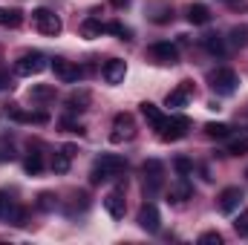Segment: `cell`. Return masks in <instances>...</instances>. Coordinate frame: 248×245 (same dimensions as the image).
<instances>
[{"instance_id":"cell-1","label":"cell","mask_w":248,"mask_h":245,"mask_svg":"<svg viewBox=\"0 0 248 245\" xmlns=\"http://www.w3.org/2000/svg\"><path fill=\"white\" fill-rule=\"evenodd\" d=\"M124 170H127V162H124L122 156H116V153H104L101 159H95L93 173H90V182H93V184L110 182V179L122 176Z\"/></svg>"},{"instance_id":"cell-2","label":"cell","mask_w":248,"mask_h":245,"mask_svg":"<svg viewBox=\"0 0 248 245\" xmlns=\"http://www.w3.org/2000/svg\"><path fill=\"white\" fill-rule=\"evenodd\" d=\"M208 81H211V90H214L217 95H231V92L237 90V84H240L237 72L228 69V66H217V69L208 75Z\"/></svg>"},{"instance_id":"cell-3","label":"cell","mask_w":248,"mask_h":245,"mask_svg":"<svg viewBox=\"0 0 248 245\" xmlns=\"http://www.w3.org/2000/svg\"><path fill=\"white\" fill-rule=\"evenodd\" d=\"M32 23H35V29H38L41 35H49V38H55V35L63 29L61 17H58L52 9H46V6H41V9L32 12Z\"/></svg>"},{"instance_id":"cell-4","label":"cell","mask_w":248,"mask_h":245,"mask_svg":"<svg viewBox=\"0 0 248 245\" xmlns=\"http://www.w3.org/2000/svg\"><path fill=\"white\" fill-rule=\"evenodd\" d=\"M159 130V138L162 141H179V138H185L187 130H190V122H187V116H165V122L156 127Z\"/></svg>"},{"instance_id":"cell-5","label":"cell","mask_w":248,"mask_h":245,"mask_svg":"<svg viewBox=\"0 0 248 245\" xmlns=\"http://www.w3.org/2000/svg\"><path fill=\"white\" fill-rule=\"evenodd\" d=\"M44 69H46V55H44V52H38V49L23 52V55L15 61V72H17V75H23V78L38 75V72H44Z\"/></svg>"},{"instance_id":"cell-6","label":"cell","mask_w":248,"mask_h":245,"mask_svg":"<svg viewBox=\"0 0 248 245\" xmlns=\"http://www.w3.org/2000/svg\"><path fill=\"white\" fill-rule=\"evenodd\" d=\"M136 136V119L130 113H119L113 119V133H110V141L113 144H122V141H130Z\"/></svg>"},{"instance_id":"cell-7","label":"cell","mask_w":248,"mask_h":245,"mask_svg":"<svg viewBox=\"0 0 248 245\" xmlns=\"http://www.w3.org/2000/svg\"><path fill=\"white\" fill-rule=\"evenodd\" d=\"M165 184V165L159 159H147L144 162V190L147 193H159Z\"/></svg>"},{"instance_id":"cell-8","label":"cell","mask_w":248,"mask_h":245,"mask_svg":"<svg viewBox=\"0 0 248 245\" xmlns=\"http://www.w3.org/2000/svg\"><path fill=\"white\" fill-rule=\"evenodd\" d=\"M147 55H150L156 63H165V66H173V63L179 61V49H176L173 44H168V41L153 44V46L147 49Z\"/></svg>"},{"instance_id":"cell-9","label":"cell","mask_w":248,"mask_h":245,"mask_svg":"<svg viewBox=\"0 0 248 245\" xmlns=\"http://www.w3.org/2000/svg\"><path fill=\"white\" fill-rule=\"evenodd\" d=\"M139 225L147 231V234H156L162 228V216H159V208L153 202H144L141 211H139Z\"/></svg>"},{"instance_id":"cell-10","label":"cell","mask_w":248,"mask_h":245,"mask_svg":"<svg viewBox=\"0 0 248 245\" xmlns=\"http://www.w3.org/2000/svg\"><path fill=\"white\" fill-rule=\"evenodd\" d=\"M52 72H55V78L63 81V84H75L81 78V66L72 63V61H63V58H55L52 61Z\"/></svg>"},{"instance_id":"cell-11","label":"cell","mask_w":248,"mask_h":245,"mask_svg":"<svg viewBox=\"0 0 248 245\" xmlns=\"http://www.w3.org/2000/svg\"><path fill=\"white\" fill-rule=\"evenodd\" d=\"M217 205H219L222 214H234V211L243 205V190H240V187H225V190L219 193V202H217Z\"/></svg>"},{"instance_id":"cell-12","label":"cell","mask_w":248,"mask_h":245,"mask_svg":"<svg viewBox=\"0 0 248 245\" xmlns=\"http://www.w3.org/2000/svg\"><path fill=\"white\" fill-rule=\"evenodd\" d=\"M101 75H104L107 84H122L124 75H127V63L119 61V58H110V61L101 66Z\"/></svg>"},{"instance_id":"cell-13","label":"cell","mask_w":248,"mask_h":245,"mask_svg":"<svg viewBox=\"0 0 248 245\" xmlns=\"http://www.w3.org/2000/svg\"><path fill=\"white\" fill-rule=\"evenodd\" d=\"M193 95V84L190 81H182L173 92H168V98H165V104L168 107H173V110H179V107H185L187 104V98Z\"/></svg>"},{"instance_id":"cell-14","label":"cell","mask_w":248,"mask_h":245,"mask_svg":"<svg viewBox=\"0 0 248 245\" xmlns=\"http://www.w3.org/2000/svg\"><path fill=\"white\" fill-rule=\"evenodd\" d=\"M187 20H190L193 26H205V23L211 20V9H208L205 3H190V6H187Z\"/></svg>"},{"instance_id":"cell-15","label":"cell","mask_w":248,"mask_h":245,"mask_svg":"<svg viewBox=\"0 0 248 245\" xmlns=\"http://www.w3.org/2000/svg\"><path fill=\"white\" fill-rule=\"evenodd\" d=\"M104 208H107V214L113 216V219H122L124 216V196L119 190H113V193H107V199H104Z\"/></svg>"},{"instance_id":"cell-16","label":"cell","mask_w":248,"mask_h":245,"mask_svg":"<svg viewBox=\"0 0 248 245\" xmlns=\"http://www.w3.org/2000/svg\"><path fill=\"white\" fill-rule=\"evenodd\" d=\"M202 46H205L211 55H217V58L225 55V38H222V35H205V38H202Z\"/></svg>"},{"instance_id":"cell-17","label":"cell","mask_w":248,"mask_h":245,"mask_svg":"<svg viewBox=\"0 0 248 245\" xmlns=\"http://www.w3.org/2000/svg\"><path fill=\"white\" fill-rule=\"evenodd\" d=\"M20 23H23V12H20V9H0V26L17 29Z\"/></svg>"},{"instance_id":"cell-18","label":"cell","mask_w":248,"mask_h":245,"mask_svg":"<svg viewBox=\"0 0 248 245\" xmlns=\"http://www.w3.org/2000/svg\"><path fill=\"white\" fill-rule=\"evenodd\" d=\"M9 116L15 122H23V124H46L49 116L46 113H23V110H9Z\"/></svg>"},{"instance_id":"cell-19","label":"cell","mask_w":248,"mask_h":245,"mask_svg":"<svg viewBox=\"0 0 248 245\" xmlns=\"http://www.w3.org/2000/svg\"><path fill=\"white\" fill-rule=\"evenodd\" d=\"M107 32V23H101V20H95V17H90V20H84V26H81V35L84 38H101Z\"/></svg>"},{"instance_id":"cell-20","label":"cell","mask_w":248,"mask_h":245,"mask_svg":"<svg viewBox=\"0 0 248 245\" xmlns=\"http://www.w3.org/2000/svg\"><path fill=\"white\" fill-rule=\"evenodd\" d=\"M87 104H90V92H87V90H81V92H72V95L66 98V107H69L72 113H81V110H87Z\"/></svg>"},{"instance_id":"cell-21","label":"cell","mask_w":248,"mask_h":245,"mask_svg":"<svg viewBox=\"0 0 248 245\" xmlns=\"http://www.w3.org/2000/svg\"><path fill=\"white\" fill-rule=\"evenodd\" d=\"M141 116H144L147 122L153 124V130H156L159 124L165 122V116H162V110H159L156 104H150V101H144V104H141Z\"/></svg>"},{"instance_id":"cell-22","label":"cell","mask_w":248,"mask_h":245,"mask_svg":"<svg viewBox=\"0 0 248 245\" xmlns=\"http://www.w3.org/2000/svg\"><path fill=\"white\" fill-rule=\"evenodd\" d=\"M49 98H55V87L49 84H38L29 90V101H49Z\"/></svg>"},{"instance_id":"cell-23","label":"cell","mask_w":248,"mask_h":245,"mask_svg":"<svg viewBox=\"0 0 248 245\" xmlns=\"http://www.w3.org/2000/svg\"><path fill=\"white\" fill-rule=\"evenodd\" d=\"M150 12H153L150 17H153L156 23H168V20L173 17V9H170L168 3H153V6H150Z\"/></svg>"},{"instance_id":"cell-24","label":"cell","mask_w":248,"mask_h":245,"mask_svg":"<svg viewBox=\"0 0 248 245\" xmlns=\"http://www.w3.org/2000/svg\"><path fill=\"white\" fill-rule=\"evenodd\" d=\"M23 170H26L29 176H38V173L44 170V159H41V153H29V156L23 159Z\"/></svg>"},{"instance_id":"cell-25","label":"cell","mask_w":248,"mask_h":245,"mask_svg":"<svg viewBox=\"0 0 248 245\" xmlns=\"http://www.w3.org/2000/svg\"><path fill=\"white\" fill-rule=\"evenodd\" d=\"M205 133L211 136V138H228L231 136V127L222 122H208L205 124Z\"/></svg>"},{"instance_id":"cell-26","label":"cell","mask_w":248,"mask_h":245,"mask_svg":"<svg viewBox=\"0 0 248 245\" xmlns=\"http://www.w3.org/2000/svg\"><path fill=\"white\" fill-rule=\"evenodd\" d=\"M231 44H237V46H246L248 44V26L246 23H240V26L231 29Z\"/></svg>"},{"instance_id":"cell-27","label":"cell","mask_w":248,"mask_h":245,"mask_svg":"<svg viewBox=\"0 0 248 245\" xmlns=\"http://www.w3.org/2000/svg\"><path fill=\"white\" fill-rule=\"evenodd\" d=\"M187 196H190V184L187 182H182V184H176V187H170V202H185Z\"/></svg>"},{"instance_id":"cell-28","label":"cell","mask_w":248,"mask_h":245,"mask_svg":"<svg viewBox=\"0 0 248 245\" xmlns=\"http://www.w3.org/2000/svg\"><path fill=\"white\" fill-rule=\"evenodd\" d=\"M69 162H72V156H66V153H55V159H52V170L55 173H66L69 170Z\"/></svg>"},{"instance_id":"cell-29","label":"cell","mask_w":248,"mask_h":245,"mask_svg":"<svg viewBox=\"0 0 248 245\" xmlns=\"http://www.w3.org/2000/svg\"><path fill=\"white\" fill-rule=\"evenodd\" d=\"M228 153H231V156H243V153H248V136L234 138V141L228 144Z\"/></svg>"},{"instance_id":"cell-30","label":"cell","mask_w":248,"mask_h":245,"mask_svg":"<svg viewBox=\"0 0 248 245\" xmlns=\"http://www.w3.org/2000/svg\"><path fill=\"white\" fill-rule=\"evenodd\" d=\"M55 205H58L55 193H41V196H38V208H41V211H52Z\"/></svg>"},{"instance_id":"cell-31","label":"cell","mask_w":248,"mask_h":245,"mask_svg":"<svg viewBox=\"0 0 248 245\" xmlns=\"http://www.w3.org/2000/svg\"><path fill=\"white\" fill-rule=\"evenodd\" d=\"M199 245H222V234L219 231H205L199 237Z\"/></svg>"},{"instance_id":"cell-32","label":"cell","mask_w":248,"mask_h":245,"mask_svg":"<svg viewBox=\"0 0 248 245\" xmlns=\"http://www.w3.org/2000/svg\"><path fill=\"white\" fill-rule=\"evenodd\" d=\"M107 32H113V35H119L122 41H130V35H133V32H130V29H127L124 23H107Z\"/></svg>"},{"instance_id":"cell-33","label":"cell","mask_w":248,"mask_h":245,"mask_svg":"<svg viewBox=\"0 0 248 245\" xmlns=\"http://www.w3.org/2000/svg\"><path fill=\"white\" fill-rule=\"evenodd\" d=\"M173 168H176V173H179V176H187V173L193 170V162H190V159H185V156H179V159L173 162Z\"/></svg>"},{"instance_id":"cell-34","label":"cell","mask_w":248,"mask_h":245,"mask_svg":"<svg viewBox=\"0 0 248 245\" xmlns=\"http://www.w3.org/2000/svg\"><path fill=\"white\" fill-rule=\"evenodd\" d=\"M234 228H237V234H240V237H248V211H246V214H240V219L234 222Z\"/></svg>"},{"instance_id":"cell-35","label":"cell","mask_w":248,"mask_h":245,"mask_svg":"<svg viewBox=\"0 0 248 245\" xmlns=\"http://www.w3.org/2000/svg\"><path fill=\"white\" fill-rule=\"evenodd\" d=\"M12 205H15V202H12V199H9V196H6V193H3V190H0V216H6V214H9V208H12Z\"/></svg>"},{"instance_id":"cell-36","label":"cell","mask_w":248,"mask_h":245,"mask_svg":"<svg viewBox=\"0 0 248 245\" xmlns=\"http://www.w3.org/2000/svg\"><path fill=\"white\" fill-rule=\"evenodd\" d=\"M63 127H66V133H78V136H81V133H84V127H81V124L78 122H72V119H63Z\"/></svg>"},{"instance_id":"cell-37","label":"cell","mask_w":248,"mask_h":245,"mask_svg":"<svg viewBox=\"0 0 248 245\" xmlns=\"http://www.w3.org/2000/svg\"><path fill=\"white\" fill-rule=\"evenodd\" d=\"M3 90H12V78H9V72H0V92Z\"/></svg>"},{"instance_id":"cell-38","label":"cell","mask_w":248,"mask_h":245,"mask_svg":"<svg viewBox=\"0 0 248 245\" xmlns=\"http://www.w3.org/2000/svg\"><path fill=\"white\" fill-rule=\"evenodd\" d=\"M113 6H116V9H122V6H127V0H113Z\"/></svg>"},{"instance_id":"cell-39","label":"cell","mask_w":248,"mask_h":245,"mask_svg":"<svg viewBox=\"0 0 248 245\" xmlns=\"http://www.w3.org/2000/svg\"><path fill=\"white\" fill-rule=\"evenodd\" d=\"M225 3H231V6H234V3H240V0H225Z\"/></svg>"}]
</instances>
